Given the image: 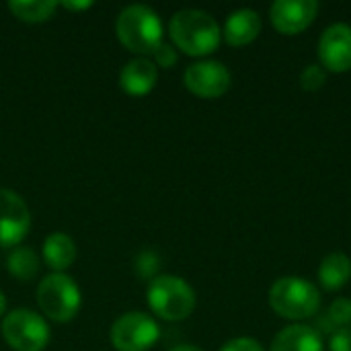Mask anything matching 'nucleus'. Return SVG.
Masks as SVG:
<instances>
[{"mask_svg":"<svg viewBox=\"0 0 351 351\" xmlns=\"http://www.w3.org/2000/svg\"><path fill=\"white\" fill-rule=\"evenodd\" d=\"M173 45L187 56H208L218 49L222 31L216 19L199 8L177 10L169 23Z\"/></svg>","mask_w":351,"mask_h":351,"instance_id":"obj_1","label":"nucleus"},{"mask_svg":"<svg viewBox=\"0 0 351 351\" xmlns=\"http://www.w3.org/2000/svg\"><path fill=\"white\" fill-rule=\"evenodd\" d=\"M115 33L125 49L148 58L162 43V21L150 6L130 4L119 12Z\"/></svg>","mask_w":351,"mask_h":351,"instance_id":"obj_2","label":"nucleus"},{"mask_svg":"<svg viewBox=\"0 0 351 351\" xmlns=\"http://www.w3.org/2000/svg\"><path fill=\"white\" fill-rule=\"evenodd\" d=\"M150 311L171 323L185 321L195 311V292L179 276H156L150 280L146 290Z\"/></svg>","mask_w":351,"mask_h":351,"instance_id":"obj_3","label":"nucleus"},{"mask_svg":"<svg viewBox=\"0 0 351 351\" xmlns=\"http://www.w3.org/2000/svg\"><path fill=\"white\" fill-rule=\"evenodd\" d=\"M269 306L282 319L304 321L317 315L321 306V294L317 286L302 278H280L269 290Z\"/></svg>","mask_w":351,"mask_h":351,"instance_id":"obj_4","label":"nucleus"},{"mask_svg":"<svg viewBox=\"0 0 351 351\" xmlns=\"http://www.w3.org/2000/svg\"><path fill=\"white\" fill-rule=\"evenodd\" d=\"M37 304L47 319L56 323H68L78 315L82 294L70 276L49 274L37 286Z\"/></svg>","mask_w":351,"mask_h":351,"instance_id":"obj_5","label":"nucleus"},{"mask_svg":"<svg viewBox=\"0 0 351 351\" xmlns=\"http://www.w3.org/2000/svg\"><path fill=\"white\" fill-rule=\"evenodd\" d=\"M0 331L6 346L14 351H43L51 339L47 321L29 308L6 313Z\"/></svg>","mask_w":351,"mask_h":351,"instance_id":"obj_6","label":"nucleus"},{"mask_svg":"<svg viewBox=\"0 0 351 351\" xmlns=\"http://www.w3.org/2000/svg\"><path fill=\"white\" fill-rule=\"evenodd\" d=\"M160 337L158 323L140 311L121 315L109 331V341L117 351H148Z\"/></svg>","mask_w":351,"mask_h":351,"instance_id":"obj_7","label":"nucleus"},{"mask_svg":"<svg viewBox=\"0 0 351 351\" xmlns=\"http://www.w3.org/2000/svg\"><path fill=\"white\" fill-rule=\"evenodd\" d=\"M31 230V212L25 199L12 189H0V247L14 249Z\"/></svg>","mask_w":351,"mask_h":351,"instance_id":"obj_8","label":"nucleus"},{"mask_svg":"<svg viewBox=\"0 0 351 351\" xmlns=\"http://www.w3.org/2000/svg\"><path fill=\"white\" fill-rule=\"evenodd\" d=\"M189 93L202 99H218L230 88V72L222 62L202 60L191 64L183 74Z\"/></svg>","mask_w":351,"mask_h":351,"instance_id":"obj_9","label":"nucleus"},{"mask_svg":"<svg viewBox=\"0 0 351 351\" xmlns=\"http://www.w3.org/2000/svg\"><path fill=\"white\" fill-rule=\"evenodd\" d=\"M319 12L315 0H278L269 8L274 27L284 35H296L308 29Z\"/></svg>","mask_w":351,"mask_h":351,"instance_id":"obj_10","label":"nucleus"},{"mask_svg":"<svg viewBox=\"0 0 351 351\" xmlns=\"http://www.w3.org/2000/svg\"><path fill=\"white\" fill-rule=\"evenodd\" d=\"M319 58L325 70L348 72L351 70V27L335 23L325 29L319 41Z\"/></svg>","mask_w":351,"mask_h":351,"instance_id":"obj_11","label":"nucleus"},{"mask_svg":"<svg viewBox=\"0 0 351 351\" xmlns=\"http://www.w3.org/2000/svg\"><path fill=\"white\" fill-rule=\"evenodd\" d=\"M158 82V68L150 58H134L119 72V86L130 97L148 95Z\"/></svg>","mask_w":351,"mask_h":351,"instance_id":"obj_12","label":"nucleus"},{"mask_svg":"<svg viewBox=\"0 0 351 351\" xmlns=\"http://www.w3.org/2000/svg\"><path fill=\"white\" fill-rule=\"evenodd\" d=\"M259 33H261V16H259V12H255L251 8L234 10L226 19L224 31H222L226 43L232 45V47L249 45L251 41L257 39Z\"/></svg>","mask_w":351,"mask_h":351,"instance_id":"obj_13","label":"nucleus"},{"mask_svg":"<svg viewBox=\"0 0 351 351\" xmlns=\"http://www.w3.org/2000/svg\"><path fill=\"white\" fill-rule=\"evenodd\" d=\"M76 243L66 232H51L45 237L41 247V259L43 263L53 269V274H64L74 261H76Z\"/></svg>","mask_w":351,"mask_h":351,"instance_id":"obj_14","label":"nucleus"},{"mask_svg":"<svg viewBox=\"0 0 351 351\" xmlns=\"http://www.w3.org/2000/svg\"><path fill=\"white\" fill-rule=\"evenodd\" d=\"M271 351H323V337L308 325H290L276 335Z\"/></svg>","mask_w":351,"mask_h":351,"instance_id":"obj_15","label":"nucleus"},{"mask_svg":"<svg viewBox=\"0 0 351 351\" xmlns=\"http://www.w3.org/2000/svg\"><path fill=\"white\" fill-rule=\"evenodd\" d=\"M351 278V259L346 253H331L319 267V282L325 290H341Z\"/></svg>","mask_w":351,"mask_h":351,"instance_id":"obj_16","label":"nucleus"},{"mask_svg":"<svg viewBox=\"0 0 351 351\" xmlns=\"http://www.w3.org/2000/svg\"><path fill=\"white\" fill-rule=\"evenodd\" d=\"M60 8V2L56 0H10L8 10L25 23H45L49 21L56 10Z\"/></svg>","mask_w":351,"mask_h":351,"instance_id":"obj_17","label":"nucleus"},{"mask_svg":"<svg viewBox=\"0 0 351 351\" xmlns=\"http://www.w3.org/2000/svg\"><path fill=\"white\" fill-rule=\"evenodd\" d=\"M6 267L8 274L19 280V282H31L41 267V261L37 257V253L29 247H14L6 259Z\"/></svg>","mask_w":351,"mask_h":351,"instance_id":"obj_18","label":"nucleus"},{"mask_svg":"<svg viewBox=\"0 0 351 351\" xmlns=\"http://www.w3.org/2000/svg\"><path fill=\"white\" fill-rule=\"evenodd\" d=\"M327 82V72L319 64H311L302 74H300V84L304 90H319Z\"/></svg>","mask_w":351,"mask_h":351,"instance_id":"obj_19","label":"nucleus"},{"mask_svg":"<svg viewBox=\"0 0 351 351\" xmlns=\"http://www.w3.org/2000/svg\"><path fill=\"white\" fill-rule=\"evenodd\" d=\"M329 319L335 325L348 327L351 323V300L350 298H337L329 308Z\"/></svg>","mask_w":351,"mask_h":351,"instance_id":"obj_20","label":"nucleus"},{"mask_svg":"<svg viewBox=\"0 0 351 351\" xmlns=\"http://www.w3.org/2000/svg\"><path fill=\"white\" fill-rule=\"evenodd\" d=\"M177 58H179L177 47L171 45V43H167V41H162V43L154 49V53H152V62L156 64V68H158V66H160V68H173V66L177 64Z\"/></svg>","mask_w":351,"mask_h":351,"instance_id":"obj_21","label":"nucleus"},{"mask_svg":"<svg viewBox=\"0 0 351 351\" xmlns=\"http://www.w3.org/2000/svg\"><path fill=\"white\" fill-rule=\"evenodd\" d=\"M329 350L331 351H351V325L337 329V331L331 335Z\"/></svg>","mask_w":351,"mask_h":351,"instance_id":"obj_22","label":"nucleus"},{"mask_svg":"<svg viewBox=\"0 0 351 351\" xmlns=\"http://www.w3.org/2000/svg\"><path fill=\"white\" fill-rule=\"evenodd\" d=\"M220 351H265L263 350V346L259 343V341H255V339H251V337H237V339H232V341H228L224 348Z\"/></svg>","mask_w":351,"mask_h":351,"instance_id":"obj_23","label":"nucleus"},{"mask_svg":"<svg viewBox=\"0 0 351 351\" xmlns=\"http://www.w3.org/2000/svg\"><path fill=\"white\" fill-rule=\"evenodd\" d=\"M60 6H62V8H66V10L78 12V10H86V8H90V6H93V2H90V0H84V2H70V0H66V2H60Z\"/></svg>","mask_w":351,"mask_h":351,"instance_id":"obj_24","label":"nucleus"},{"mask_svg":"<svg viewBox=\"0 0 351 351\" xmlns=\"http://www.w3.org/2000/svg\"><path fill=\"white\" fill-rule=\"evenodd\" d=\"M169 351H202L199 348H195V346H175V348H171Z\"/></svg>","mask_w":351,"mask_h":351,"instance_id":"obj_25","label":"nucleus"},{"mask_svg":"<svg viewBox=\"0 0 351 351\" xmlns=\"http://www.w3.org/2000/svg\"><path fill=\"white\" fill-rule=\"evenodd\" d=\"M4 315H6V298L0 290V319H4Z\"/></svg>","mask_w":351,"mask_h":351,"instance_id":"obj_26","label":"nucleus"}]
</instances>
